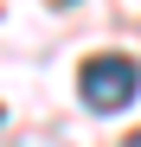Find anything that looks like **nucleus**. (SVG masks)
Returning a JSON list of instances; mask_svg holds the SVG:
<instances>
[{
    "instance_id": "obj_2",
    "label": "nucleus",
    "mask_w": 141,
    "mask_h": 147,
    "mask_svg": "<svg viewBox=\"0 0 141 147\" xmlns=\"http://www.w3.org/2000/svg\"><path fill=\"white\" fill-rule=\"evenodd\" d=\"M122 147H141V128H135V134H128V141H122Z\"/></svg>"
},
{
    "instance_id": "obj_1",
    "label": "nucleus",
    "mask_w": 141,
    "mask_h": 147,
    "mask_svg": "<svg viewBox=\"0 0 141 147\" xmlns=\"http://www.w3.org/2000/svg\"><path fill=\"white\" fill-rule=\"evenodd\" d=\"M77 90H83V102L96 109V115H115V109H128L135 96H141V64L103 51V58H90V64H83Z\"/></svg>"
}]
</instances>
